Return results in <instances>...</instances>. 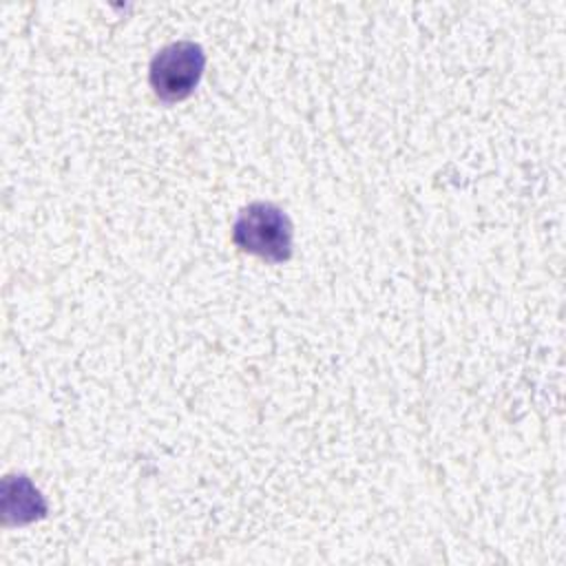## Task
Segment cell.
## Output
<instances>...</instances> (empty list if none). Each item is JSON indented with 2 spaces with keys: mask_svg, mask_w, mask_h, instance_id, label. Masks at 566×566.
<instances>
[{
  "mask_svg": "<svg viewBox=\"0 0 566 566\" xmlns=\"http://www.w3.org/2000/svg\"><path fill=\"white\" fill-rule=\"evenodd\" d=\"M292 221L270 201L248 203L232 223V241L239 250L265 261H287L292 256Z\"/></svg>",
  "mask_w": 566,
  "mask_h": 566,
  "instance_id": "cell-1",
  "label": "cell"
},
{
  "mask_svg": "<svg viewBox=\"0 0 566 566\" xmlns=\"http://www.w3.org/2000/svg\"><path fill=\"white\" fill-rule=\"evenodd\" d=\"M206 53L197 42L179 40L155 53L148 69V80L155 95L164 102L188 97L201 80Z\"/></svg>",
  "mask_w": 566,
  "mask_h": 566,
  "instance_id": "cell-2",
  "label": "cell"
}]
</instances>
